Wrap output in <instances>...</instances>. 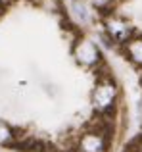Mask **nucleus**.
Returning a JSON list of instances; mask_svg holds the SVG:
<instances>
[{"label":"nucleus","mask_w":142,"mask_h":152,"mask_svg":"<svg viewBox=\"0 0 142 152\" xmlns=\"http://www.w3.org/2000/svg\"><path fill=\"white\" fill-rule=\"evenodd\" d=\"M71 10H73V15L79 19L81 23H86L88 21V12H86V6L83 2H79V0H73V4H71Z\"/></svg>","instance_id":"7"},{"label":"nucleus","mask_w":142,"mask_h":152,"mask_svg":"<svg viewBox=\"0 0 142 152\" xmlns=\"http://www.w3.org/2000/svg\"><path fill=\"white\" fill-rule=\"evenodd\" d=\"M17 139H19L17 131L8 121H2V119H0V146H14Z\"/></svg>","instance_id":"6"},{"label":"nucleus","mask_w":142,"mask_h":152,"mask_svg":"<svg viewBox=\"0 0 142 152\" xmlns=\"http://www.w3.org/2000/svg\"><path fill=\"white\" fill-rule=\"evenodd\" d=\"M140 152H142V148H140Z\"/></svg>","instance_id":"9"},{"label":"nucleus","mask_w":142,"mask_h":152,"mask_svg":"<svg viewBox=\"0 0 142 152\" xmlns=\"http://www.w3.org/2000/svg\"><path fill=\"white\" fill-rule=\"evenodd\" d=\"M129 152H140V150H129Z\"/></svg>","instance_id":"8"},{"label":"nucleus","mask_w":142,"mask_h":152,"mask_svg":"<svg viewBox=\"0 0 142 152\" xmlns=\"http://www.w3.org/2000/svg\"><path fill=\"white\" fill-rule=\"evenodd\" d=\"M125 54L131 62L142 67V37H133L131 41L125 42Z\"/></svg>","instance_id":"5"},{"label":"nucleus","mask_w":142,"mask_h":152,"mask_svg":"<svg viewBox=\"0 0 142 152\" xmlns=\"http://www.w3.org/2000/svg\"><path fill=\"white\" fill-rule=\"evenodd\" d=\"M106 31H108V39L112 42H119V45H125L127 41H131L135 37V29L131 25L123 21L119 18H109L106 19Z\"/></svg>","instance_id":"4"},{"label":"nucleus","mask_w":142,"mask_h":152,"mask_svg":"<svg viewBox=\"0 0 142 152\" xmlns=\"http://www.w3.org/2000/svg\"><path fill=\"white\" fill-rule=\"evenodd\" d=\"M117 102V87L109 77H104L96 83L92 93V104L98 114H109Z\"/></svg>","instance_id":"1"},{"label":"nucleus","mask_w":142,"mask_h":152,"mask_svg":"<svg viewBox=\"0 0 142 152\" xmlns=\"http://www.w3.org/2000/svg\"><path fill=\"white\" fill-rule=\"evenodd\" d=\"M109 148V129L98 127L83 133L77 141L75 152H108Z\"/></svg>","instance_id":"2"},{"label":"nucleus","mask_w":142,"mask_h":152,"mask_svg":"<svg viewBox=\"0 0 142 152\" xmlns=\"http://www.w3.org/2000/svg\"><path fill=\"white\" fill-rule=\"evenodd\" d=\"M73 58L85 67H98L102 64L100 48L88 39H79L73 45Z\"/></svg>","instance_id":"3"}]
</instances>
